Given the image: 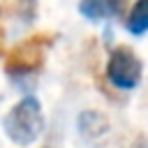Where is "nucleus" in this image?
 <instances>
[{"instance_id":"nucleus-8","label":"nucleus","mask_w":148,"mask_h":148,"mask_svg":"<svg viewBox=\"0 0 148 148\" xmlns=\"http://www.w3.org/2000/svg\"><path fill=\"white\" fill-rule=\"evenodd\" d=\"M0 44H2V30H0Z\"/></svg>"},{"instance_id":"nucleus-3","label":"nucleus","mask_w":148,"mask_h":148,"mask_svg":"<svg viewBox=\"0 0 148 148\" xmlns=\"http://www.w3.org/2000/svg\"><path fill=\"white\" fill-rule=\"evenodd\" d=\"M143 62L130 46H116L106 60V79L120 90H134L141 83Z\"/></svg>"},{"instance_id":"nucleus-4","label":"nucleus","mask_w":148,"mask_h":148,"mask_svg":"<svg viewBox=\"0 0 148 148\" xmlns=\"http://www.w3.org/2000/svg\"><path fill=\"white\" fill-rule=\"evenodd\" d=\"M127 0H79V14L88 21H111L123 16Z\"/></svg>"},{"instance_id":"nucleus-7","label":"nucleus","mask_w":148,"mask_h":148,"mask_svg":"<svg viewBox=\"0 0 148 148\" xmlns=\"http://www.w3.org/2000/svg\"><path fill=\"white\" fill-rule=\"evenodd\" d=\"M18 2L23 5V9L28 12V18H30V16H32V12H35V2H37V0H18Z\"/></svg>"},{"instance_id":"nucleus-1","label":"nucleus","mask_w":148,"mask_h":148,"mask_svg":"<svg viewBox=\"0 0 148 148\" xmlns=\"http://www.w3.org/2000/svg\"><path fill=\"white\" fill-rule=\"evenodd\" d=\"M46 120L42 104L35 97L18 99L5 116H2V132L16 146H30L44 134Z\"/></svg>"},{"instance_id":"nucleus-6","label":"nucleus","mask_w":148,"mask_h":148,"mask_svg":"<svg viewBox=\"0 0 148 148\" xmlns=\"http://www.w3.org/2000/svg\"><path fill=\"white\" fill-rule=\"evenodd\" d=\"M127 30L136 37H141L148 30V0H136L127 16Z\"/></svg>"},{"instance_id":"nucleus-2","label":"nucleus","mask_w":148,"mask_h":148,"mask_svg":"<svg viewBox=\"0 0 148 148\" xmlns=\"http://www.w3.org/2000/svg\"><path fill=\"white\" fill-rule=\"evenodd\" d=\"M53 42H56V35H51V32H37V35L18 42L16 46L9 49V53L5 58V72L16 81L37 74L42 69L46 51L51 49Z\"/></svg>"},{"instance_id":"nucleus-5","label":"nucleus","mask_w":148,"mask_h":148,"mask_svg":"<svg viewBox=\"0 0 148 148\" xmlns=\"http://www.w3.org/2000/svg\"><path fill=\"white\" fill-rule=\"evenodd\" d=\"M76 127H79V132H81V136L83 139H99L102 134H106L109 132V120H106V116L104 113H99V111H81L79 113V118H76Z\"/></svg>"}]
</instances>
